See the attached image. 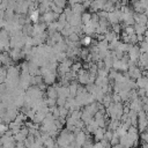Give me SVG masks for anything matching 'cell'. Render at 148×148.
<instances>
[{
    "label": "cell",
    "instance_id": "cell-1",
    "mask_svg": "<svg viewBox=\"0 0 148 148\" xmlns=\"http://www.w3.org/2000/svg\"><path fill=\"white\" fill-rule=\"evenodd\" d=\"M133 16H134L135 23H140V24H146V22L148 20V16L145 13H134Z\"/></svg>",
    "mask_w": 148,
    "mask_h": 148
},
{
    "label": "cell",
    "instance_id": "cell-2",
    "mask_svg": "<svg viewBox=\"0 0 148 148\" xmlns=\"http://www.w3.org/2000/svg\"><path fill=\"white\" fill-rule=\"evenodd\" d=\"M79 73H80V74L77 75L79 82H80V83H83V84H87V83H89V72L80 69V72H79Z\"/></svg>",
    "mask_w": 148,
    "mask_h": 148
},
{
    "label": "cell",
    "instance_id": "cell-3",
    "mask_svg": "<svg viewBox=\"0 0 148 148\" xmlns=\"http://www.w3.org/2000/svg\"><path fill=\"white\" fill-rule=\"evenodd\" d=\"M135 82H136L138 88H147L148 87V77L145 75H141L140 77H138Z\"/></svg>",
    "mask_w": 148,
    "mask_h": 148
},
{
    "label": "cell",
    "instance_id": "cell-4",
    "mask_svg": "<svg viewBox=\"0 0 148 148\" xmlns=\"http://www.w3.org/2000/svg\"><path fill=\"white\" fill-rule=\"evenodd\" d=\"M81 44H82L83 46H89L90 44H92V39H91V37L88 36V35H86V36L81 39Z\"/></svg>",
    "mask_w": 148,
    "mask_h": 148
},
{
    "label": "cell",
    "instance_id": "cell-5",
    "mask_svg": "<svg viewBox=\"0 0 148 148\" xmlns=\"http://www.w3.org/2000/svg\"><path fill=\"white\" fill-rule=\"evenodd\" d=\"M30 18H31V21L32 22H38V18H39V10L37 9V10H32L31 13H30Z\"/></svg>",
    "mask_w": 148,
    "mask_h": 148
},
{
    "label": "cell",
    "instance_id": "cell-6",
    "mask_svg": "<svg viewBox=\"0 0 148 148\" xmlns=\"http://www.w3.org/2000/svg\"><path fill=\"white\" fill-rule=\"evenodd\" d=\"M136 92H138V96H139L140 98L143 97V96H146V89H145V88H139Z\"/></svg>",
    "mask_w": 148,
    "mask_h": 148
},
{
    "label": "cell",
    "instance_id": "cell-7",
    "mask_svg": "<svg viewBox=\"0 0 148 148\" xmlns=\"http://www.w3.org/2000/svg\"><path fill=\"white\" fill-rule=\"evenodd\" d=\"M72 68H73V71H80L81 69V64L80 62H76V64H74L72 66Z\"/></svg>",
    "mask_w": 148,
    "mask_h": 148
},
{
    "label": "cell",
    "instance_id": "cell-8",
    "mask_svg": "<svg viewBox=\"0 0 148 148\" xmlns=\"http://www.w3.org/2000/svg\"><path fill=\"white\" fill-rule=\"evenodd\" d=\"M146 89V96H148V87L147 88H145Z\"/></svg>",
    "mask_w": 148,
    "mask_h": 148
}]
</instances>
